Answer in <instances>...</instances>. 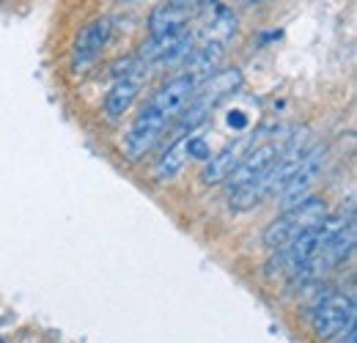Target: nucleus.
Here are the masks:
<instances>
[{"label":"nucleus","mask_w":357,"mask_h":343,"mask_svg":"<svg viewBox=\"0 0 357 343\" xmlns=\"http://www.w3.org/2000/svg\"><path fill=\"white\" fill-rule=\"evenodd\" d=\"M171 3H176L181 8H198V6H204L206 0H171Z\"/></svg>","instance_id":"nucleus-16"},{"label":"nucleus","mask_w":357,"mask_h":343,"mask_svg":"<svg viewBox=\"0 0 357 343\" xmlns=\"http://www.w3.org/2000/svg\"><path fill=\"white\" fill-rule=\"evenodd\" d=\"M324 215H327L324 198L308 195V198L297 201L294 206L283 209V215L275 217V220L269 222V228L264 231V247H267V250L283 247L286 242H291L294 236H300L305 228L316 225Z\"/></svg>","instance_id":"nucleus-4"},{"label":"nucleus","mask_w":357,"mask_h":343,"mask_svg":"<svg viewBox=\"0 0 357 343\" xmlns=\"http://www.w3.org/2000/svg\"><path fill=\"white\" fill-rule=\"evenodd\" d=\"M190 17H192V8H181L176 3L157 6L151 11V17H149V31H151V36L171 33V31H184L190 25Z\"/></svg>","instance_id":"nucleus-13"},{"label":"nucleus","mask_w":357,"mask_h":343,"mask_svg":"<svg viewBox=\"0 0 357 343\" xmlns=\"http://www.w3.org/2000/svg\"><path fill=\"white\" fill-rule=\"evenodd\" d=\"M349 217H355V209H352V206L347 209V215H344V212H338V215H324L316 225L305 228L300 236H294V239L286 242L283 247H275V250H272V258L267 261V272L269 275H286V277H291L297 269H303V266L338 234V228H341Z\"/></svg>","instance_id":"nucleus-1"},{"label":"nucleus","mask_w":357,"mask_h":343,"mask_svg":"<svg viewBox=\"0 0 357 343\" xmlns=\"http://www.w3.org/2000/svg\"><path fill=\"white\" fill-rule=\"evenodd\" d=\"M146 77H149V63H143L140 58H132L124 66V72H116V83L105 96L107 119H121L132 107L135 99L140 96V91L146 86Z\"/></svg>","instance_id":"nucleus-8"},{"label":"nucleus","mask_w":357,"mask_h":343,"mask_svg":"<svg viewBox=\"0 0 357 343\" xmlns=\"http://www.w3.org/2000/svg\"><path fill=\"white\" fill-rule=\"evenodd\" d=\"M110 33H113V22L107 17L93 20L91 25H86L77 33L75 49H72V66H75V72H86L89 66L96 63V58L105 52V47L110 42Z\"/></svg>","instance_id":"nucleus-10"},{"label":"nucleus","mask_w":357,"mask_h":343,"mask_svg":"<svg viewBox=\"0 0 357 343\" xmlns=\"http://www.w3.org/2000/svg\"><path fill=\"white\" fill-rule=\"evenodd\" d=\"M127 3H132V0H127Z\"/></svg>","instance_id":"nucleus-18"},{"label":"nucleus","mask_w":357,"mask_h":343,"mask_svg":"<svg viewBox=\"0 0 357 343\" xmlns=\"http://www.w3.org/2000/svg\"><path fill=\"white\" fill-rule=\"evenodd\" d=\"M184 151H187V157L195 160V162H206V160L212 157L209 143L201 140V137H195V135H187V137H184Z\"/></svg>","instance_id":"nucleus-15"},{"label":"nucleus","mask_w":357,"mask_h":343,"mask_svg":"<svg viewBox=\"0 0 357 343\" xmlns=\"http://www.w3.org/2000/svg\"><path fill=\"white\" fill-rule=\"evenodd\" d=\"M253 143H256V135H245V137L234 140L231 146H225L220 154L209 157L206 165H204V173H201L204 184H220V181H225V178L231 176V171L239 165V160L245 157V151H248Z\"/></svg>","instance_id":"nucleus-11"},{"label":"nucleus","mask_w":357,"mask_h":343,"mask_svg":"<svg viewBox=\"0 0 357 343\" xmlns=\"http://www.w3.org/2000/svg\"><path fill=\"white\" fill-rule=\"evenodd\" d=\"M248 3H253V0H248ZM256 3H259V0H256Z\"/></svg>","instance_id":"nucleus-17"},{"label":"nucleus","mask_w":357,"mask_h":343,"mask_svg":"<svg viewBox=\"0 0 357 343\" xmlns=\"http://www.w3.org/2000/svg\"><path fill=\"white\" fill-rule=\"evenodd\" d=\"M355 297L352 294H327L321 300H316L311 310V327L316 338L330 341L338 338L344 333V327L349 321H355Z\"/></svg>","instance_id":"nucleus-7"},{"label":"nucleus","mask_w":357,"mask_h":343,"mask_svg":"<svg viewBox=\"0 0 357 343\" xmlns=\"http://www.w3.org/2000/svg\"><path fill=\"white\" fill-rule=\"evenodd\" d=\"M223 49L225 44L220 39H206V42L201 44V47H192V52L187 55V69L184 72H190L198 83H204L206 77H212L218 69H220V63H223Z\"/></svg>","instance_id":"nucleus-12"},{"label":"nucleus","mask_w":357,"mask_h":343,"mask_svg":"<svg viewBox=\"0 0 357 343\" xmlns=\"http://www.w3.org/2000/svg\"><path fill=\"white\" fill-rule=\"evenodd\" d=\"M171 129V121L162 116V113H157L151 105H146L140 113H137V119L132 121V127L130 132L124 135V157L130 160V162H140L162 137H165V132Z\"/></svg>","instance_id":"nucleus-6"},{"label":"nucleus","mask_w":357,"mask_h":343,"mask_svg":"<svg viewBox=\"0 0 357 343\" xmlns=\"http://www.w3.org/2000/svg\"><path fill=\"white\" fill-rule=\"evenodd\" d=\"M187 151H184V137H174V143L168 146V151L160 157V162L154 165V178L157 184H168L181 168H184Z\"/></svg>","instance_id":"nucleus-14"},{"label":"nucleus","mask_w":357,"mask_h":343,"mask_svg":"<svg viewBox=\"0 0 357 343\" xmlns=\"http://www.w3.org/2000/svg\"><path fill=\"white\" fill-rule=\"evenodd\" d=\"M327 160H330L327 146L313 143L311 148L305 151V157L300 160L297 171L289 176V181L283 184V190L275 195V198L280 201V206H283V209H289V206H294L297 201H303V198H308V195H311L313 187L319 184L321 173H324V168H327Z\"/></svg>","instance_id":"nucleus-5"},{"label":"nucleus","mask_w":357,"mask_h":343,"mask_svg":"<svg viewBox=\"0 0 357 343\" xmlns=\"http://www.w3.org/2000/svg\"><path fill=\"white\" fill-rule=\"evenodd\" d=\"M294 135H297V129L283 127L280 132L269 135L267 140L253 143V146L245 151V157L239 160V165H236V168L231 171V176L225 178V181H228V192H234V190H242V187H250V184L261 181V178L272 171V165L278 162V157L283 154V148L291 143V137H294Z\"/></svg>","instance_id":"nucleus-2"},{"label":"nucleus","mask_w":357,"mask_h":343,"mask_svg":"<svg viewBox=\"0 0 357 343\" xmlns=\"http://www.w3.org/2000/svg\"><path fill=\"white\" fill-rule=\"evenodd\" d=\"M195 88H198V80H195L190 72H181V75L174 77V80H168L165 86L157 88L146 105H151L157 113H162V116L174 124V121H176V116L187 107V102L192 99Z\"/></svg>","instance_id":"nucleus-9"},{"label":"nucleus","mask_w":357,"mask_h":343,"mask_svg":"<svg viewBox=\"0 0 357 343\" xmlns=\"http://www.w3.org/2000/svg\"><path fill=\"white\" fill-rule=\"evenodd\" d=\"M355 242H357V231H355V217H349L341 228H338V234L316 253V256L303 266V269H297L289 280L291 283H300V286H308V283H319L324 275H330L333 269H338L341 264H347L352 253H355Z\"/></svg>","instance_id":"nucleus-3"}]
</instances>
